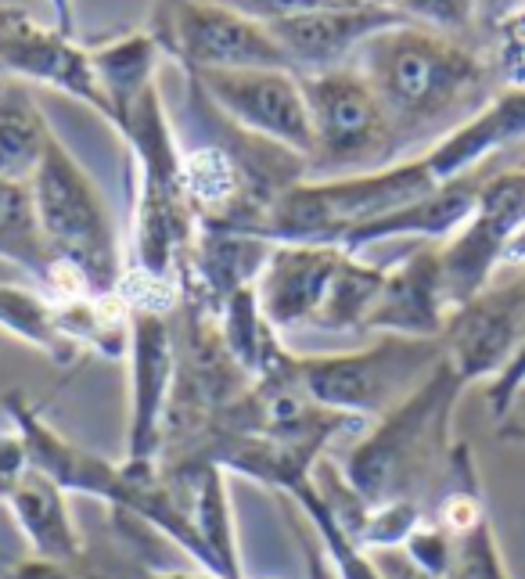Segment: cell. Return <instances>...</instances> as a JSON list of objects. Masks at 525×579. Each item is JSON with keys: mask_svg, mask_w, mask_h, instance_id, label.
Listing matches in <instances>:
<instances>
[{"mask_svg": "<svg viewBox=\"0 0 525 579\" xmlns=\"http://www.w3.org/2000/svg\"><path fill=\"white\" fill-rule=\"evenodd\" d=\"M472 504H454V508H450V522H454V526H468V522H472Z\"/></svg>", "mask_w": 525, "mask_h": 579, "instance_id": "obj_1", "label": "cell"}]
</instances>
